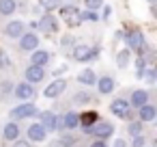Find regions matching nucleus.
I'll use <instances>...</instances> for the list:
<instances>
[{"instance_id":"1","label":"nucleus","mask_w":157,"mask_h":147,"mask_svg":"<svg viewBox=\"0 0 157 147\" xmlns=\"http://www.w3.org/2000/svg\"><path fill=\"white\" fill-rule=\"evenodd\" d=\"M41 125H43V130L48 132H56L58 128H60V119L54 115V112H41Z\"/></svg>"},{"instance_id":"2","label":"nucleus","mask_w":157,"mask_h":147,"mask_svg":"<svg viewBox=\"0 0 157 147\" xmlns=\"http://www.w3.org/2000/svg\"><path fill=\"white\" fill-rule=\"evenodd\" d=\"M112 132H114V125L108 123V121H99V123H95L90 128V134H95L97 138H108Z\"/></svg>"},{"instance_id":"3","label":"nucleus","mask_w":157,"mask_h":147,"mask_svg":"<svg viewBox=\"0 0 157 147\" xmlns=\"http://www.w3.org/2000/svg\"><path fill=\"white\" fill-rule=\"evenodd\" d=\"M35 115H37V106H33V104H22L11 110V117H15V119H26V117H35Z\"/></svg>"},{"instance_id":"4","label":"nucleus","mask_w":157,"mask_h":147,"mask_svg":"<svg viewBox=\"0 0 157 147\" xmlns=\"http://www.w3.org/2000/svg\"><path fill=\"white\" fill-rule=\"evenodd\" d=\"M43 76H45V71H43V67H39V65H30V67L26 69V78H28V82H30V84L41 82V80H43Z\"/></svg>"},{"instance_id":"5","label":"nucleus","mask_w":157,"mask_h":147,"mask_svg":"<svg viewBox=\"0 0 157 147\" xmlns=\"http://www.w3.org/2000/svg\"><path fill=\"white\" fill-rule=\"evenodd\" d=\"M95 123H97V112L90 110V112H84V115L80 117V123H78V125H82V130H84L86 134H90V128H93Z\"/></svg>"},{"instance_id":"6","label":"nucleus","mask_w":157,"mask_h":147,"mask_svg":"<svg viewBox=\"0 0 157 147\" xmlns=\"http://www.w3.org/2000/svg\"><path fill=\"white\" fill-rule=\"evenodd\" d=\"M65 89H67V82H65V80H54V82L45 89V97H58Z\"/></svg>"},{"instance_id":"7","label":"nucleus","mask_w":157,"mask_h":147,"mask_svg":"<svg viewBox=\"0 0 157 147\" xmlns=\"http://www.w3.org/2000/svg\"><path fill=\"white\" fill-rule=\"evenodd\" d=\"M15 95H17L20 100H30V97L35 95V89H33L30 82H22V84L15 87Z\"/></svg>"},{"instance_id":"8","label":"nucleus","mask_w":157,"mask_h":147,"mask_svg":"<svg viewBox=\"0 0 157 147\" xmlns=\"http://www.w3.org/2000/svg\"><path fill=\"white\" fill-rule=\"evenodd\" d=\"M28 138H30V141H37V143L45 141V130H43V125H41V123H33V125L28 128Z\"/></svg>"},{"instance_id":"9","label":"nucleus","mask_w":157,"mask_h":147,"mask_svg":"<svg viewBox=\"0 0 157 147\" xmlns=\"http://www.w3.org/2000/svg\"><path fill=\"white\" fill-rule=\"evenodd\" d=\"M33 26L39 28V31H43V33H52V31H56V22H54V18H50V15H45L43 20H39V24L33 22Z\"/></svg>"},{"instance_id":"10","label":"nucleus","mask_w":157,"mask_h":147,"mask_svg":"<svg viewBox=\"0 0 157 147\" xmlns=\"http://www.w3.org/2000/svg\"><path fill=\"white\" fill-rule=\"evenodd\" d=\"M127 43L133 48V50H142L144 48V37H142V33H138V31H133V33H129L127 35Z\"/></svg>"},{"instance_id":"11","label":"nucleus","mask_w":157,"mask_h":147,"mask_svg":"<svg viewBox=\"0 0 157 147\" xmlns=\"http://www.w3.org/2000/svg\"><path fill=\"white\" fill-rule=\"evenodd\" d=\"M110 108H112V112H114L116 117H127V112H129V104H127L125 100H114Z\"/></svg>"},{"instance_id":"12","label":"nucleus","mask_w":157,"mask_h":147,"mask_svg":"<svg viewBox=\"0 0 157 147\" xmlns=\"http://www.w3.org/2000/svg\"><path fill=\"white\" fill-rule=\"evenodd\" d=\"M37 41H39V37L33 35V33H28V35H22L20 46H22V50H35L37 48Z\"/></svg>"},{"instance_id":"13","label":"nucleus","mask_w":157,"mask_h":147,"mask_svg":"<svg viewBox=\"0 0 157 147\" xmlns=\"http://www.w3.org/2000/svg\"><path fill=\"white\" fill-rule=\"evenodd\" d=\"M63 15H65V20H67L69 26H75V24L80 22V13H78L73 7H65V9H63Z\"/></svg>"},{"instance_id":"14","label":"nucleus","mask_w":157,"mask_h":147,"mask_svg":"<svg viewBox=\"0 0 157 147\" xmlns=\"http://www.w3.org/2000/svg\"><path fill=\"white\" fill-rule=\"evenodd\" d=\"M155 115H157L155 106H151V104L140 106V121H153V119H155Z\"/></svg>"},{"instance_id":"15","label":"nucleus","mask_w":157,"mask_h":147,"mask_svg":"<svg viewBox=\"0 0 157 147\" xmlns=\"http://www.w3.org/2000/svg\"><path fill=\"white\" fill-rule=\"evenodd\" d=\"M73 56H75V61H88V59L93 56V52H90L88 46H75Z\"/></svg>"},{"instance_id":"16","label":"nucleus","mask_w":157,"mask_h":147,"mask_svg":"<svg viewBox=\"0 0 157 147\" xmlns=\"http://www.w3.org/2000/svg\"><path fill=\"white\" fill-rule=\"evenodd\" d=\"M146 102H148V93H146V91H133V95H131V106L140 108V106H144Z\"/></svg>"},{"instance_id":"17","label":"nucleus","mask_w":157,"mask_h":147,"mask_svg":"<svg viewBox=\"0 0 157 147\" xmlns=\"http://www.w3.org/2000/svg\"><path fill=\"white\" fill-rule=\"evenodd\" d=\"M5 138H7V141L20 138V125H17V123H7V125H5Z\"/></svg>"},{"instance_id":"18","label":"nucleus","mask_w":157,"mask_h":147,"mask_svg":"<svg viewBox=\"0 0 157 147\" xmlns=\"http://www.w3.org/2000/svg\"><path fill=\"white\" fill-rule=\"evenodd\" d=\"M22 33H24V24L22 22H11L7 26V35L9 37H22Z\"/></svg>"},{"instance_id":"19","label":"nucleus","mask_w":157,"mask_h":147,"mask_svg":"<svg viewBox=\"0 0 157 147\" xmlns=\"http://www.w3.org/2000/svg\"><path fill=\"white\" fill-rule=\"evenodd\" d=\"M48 61H50V54H48V52H43V50H37V52L33 54V65H39V67H43Z\"/></svg>"},{"instance_id":"20","label":"nucleus","mask_w":157,"mask_h":147,"mask_svg":"<svg viewBox=\"0 0 157 147\" xmlns=\"http://www.w3.org/2000/svg\"><path fill=\"white\" fill-rule=\"evenodd\" d=\"M63 121H65V123H63L65 128L73 130V128H78V123H80V115H78V112H69V115H67Z\"/></svg>"},{"instance_id":"21","label":"nucleus","mask_w":157,"mask_h":147,"mask_svg":"<svg viewBox=\"0 0 157 147\" xmlns=\"http://www.w3.org/2000/svg\"><path fill=\"white\" fill-rule=\"evenodd\" d=\"M15 11V0H0V13L2 15H11Z\"/></svg>"},{"instance_id":"22","label":"nucleus","mask_w":157,"mask_h":147,"mask_svg":"<svg viewBox=\"0 0 157 147\" xmlns=\"http://www.w3.org/2000/svg\"><path fill=\"white\" fill-rule=\"evenodd\" d=\"M78 80H80L82 84H88V87H90V84L97 80V76H95V71H90V69H84V71L80 74V78H78Z\"/></svg>"},{"instance_id":"23","label":"nucleus","mask_w":157,"mask_h":147,"mask_svg":"<svg viewBox=\"0 0 157 147\" xmlns=\"http://www.w3.org/2000/svg\"><path fill=\"white\" fill-rule=\"evenodd\" d=\"M99 91L101 93H112L114 91V80L112 78H101L99 80Z\"/></svg>"},{"instance_id":"24","label":"nucleus","mask_w":157,"mask_h":147,"mask_svg":"<svg viewBox=\"0 0 157 147\" xmlns=\"http://www.w3.org/2000/svg\"><path fill=\"white\" fill-rule=\"evenodd\" d=\"M127 61H129V52H127V50L118 52V56H116V63H118L121 67H125V65H127Z\"/></svg>"},{"instance_id":"25","label":"nucleus","mask_w":157,"mask_h":147,"mask_svg":"<svg viewBox=\"0 0 157 147\" xmlns=\"http://www.w3.org/2000/svg\"><path fill=\"white\" fill-rule=\"evenodd\" d=\"M129 134H133V136L142 134V123H140V121H133V123H129Z\"/></svg>"},{"instance_id":"26","label":"nucleus","mask_w":157,"mask_h":147,"mask_svg":"<svg viewBox=\"0 0 157 147\" xmlns=\"http://www.w3.org/2000/svg\"><path fill=\"white\" fill-rule=\"evenodd\" d=\"M80 20H86V22H95V20H97V15H95L93 11H84V13H80Z\"/></svg>"},{"instance_id":"27","label":"nucleus","mask_w":157,"mask_h":147,"mask_svg":"<svg viewBox=\"0 0 157 147\" xmlns=\"http://www.w3.org/2000/svg\"><path fill=\"white\" fill-rule=\"evenodd\" d=\"M39 2H41L43 9H54V7L58 5V0H39Z\"/></svg>"},{"instance_id":"28","label":"nucleus","mask_w":157,"mask_h":147,"mask_svg":"<svg viewBox=\"0 0 157 147\" xmlns=\"http://www.w3.org/2000/svg\"><path fill=\"white\" fill-rule=\"evenodd\" d=\"M101 2H103V0H86V7L93 11V9H99V7H101Z\"/></svg>"},{"instance_id":"29","label":"nucleus","mask_w":157,"mask_h":147,"mask_svg":"<svg viewBox=\"0 0 157 147\" xmlns=\"http://www.w3.org/2000/svg\"><path fill=\"white\" fill-rule=\"evenodd\" d=\"M60 141H63V143H60L63 147H69V145H73V143H75V138H73V136H69V134H67V136H63Z\"/></svg>"},{"instance_id":"30","label":"nucleus","mask_w":157,"mask_h":147,"mask_svg":"<svg viewBox=\"0 0 157 147\" xmlns=\"http://www.w3.org/2000/svg\"><path fill=\"white\" fill-rule=\"evenodd\" d=\"M133 147H144V138H142V134L133 136Z\"/></svg>"},{"instance_id":"31","label":"nucleus","mask_w":157,"mask_h":147,"mask_svg":"<svg viewBox=\"0 0 157 147\" xmlns=\"http://www.w3.org/2000/svg\"><path fill=\"white\" fill-rule=\"evenodd\" d=\"M9 65V59H7V54L5 52H0V67H7Z\"/></svg>"},{"instance_id":"32","label":"nucleus","mask_w":157,"mask_h":147,"mask_svg":"<svg viewBox=\"0 0 157 147\" xmlns=\"http://www.w3.org/2000/svg\"><path fill=\"white\" fill-rule=\"evenodd\" d=\"M90 147H108V143H105V141L101 138V141H95V143H93Z\"/></svg>"},{"instance_id":"33","label":"nucleus","mask_w":157,"mask_h":147,"mask_svg":"<svg viewBox=\"0 0 157 147\" xmlns=\"http://www.w3.org/2000/svg\"><path fill=\"white\" fill-rule=\"evenodd\" d=\"M0 89H2V93H7V91L11 89V82H2V84H0Z\"/></svg>"},{"instance_id":"34","label":"nucleus","mask_w":157,"mask_h":147,"mask_svg":"<svg viewBox=\"0 0 157 147\" xmlns=\"http://www.w3.org/2000/svg\"><path fill=\"white\" fill-rule=\"evenodd\" d=\"M146 78H148V82H153V80H155V69H148V74H146Z\"/></svg>"},{"instance_id":"35","label":"nucleus","mask_w":157,"mask_h":147,"mask_svg":"<svg viewBox=\"0 0 157 147\" xmlns=\"http://www.w3.org/2000/svg\"><path fill=\"white\" fill-rule=\"evenodd\" d=\"M13 147H30V143H26V141H17Z\"/></svg>"},{"instance_id":"36","label":"nucleus","mask_w":157,"mask_h":147,"mask_svg":"<svg viewBox=\"0 0 157 147\" xmlns=\"http://www.w3.org/2000/svg\"><path fill=\"white\" fill-rule=\"evenodd\" d=\"M114 147H125V143H123V141H116V143H114Z\"/></svg>"}]
</instances>
